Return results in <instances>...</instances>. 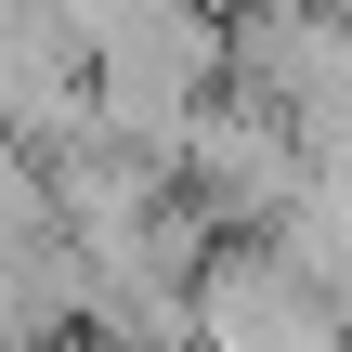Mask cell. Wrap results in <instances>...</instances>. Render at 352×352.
I'll return each mask as SVG.
<instances>
[{"instance_id": "1", "label": "cell", "mask_w": 352, "mask_h": 352, "mask_svg": "<svg viewBox=\"0 0 352 352\" xmlns=\"http://www.w3.org/2000/svg\"><path fill=\"white\" fill-rule=\"evenodd\" d=\"M300 13H327V0H300Z\"/></svg>"}]
</instances>
